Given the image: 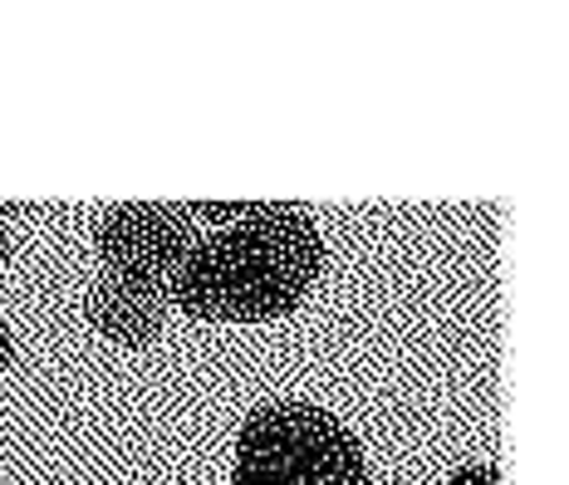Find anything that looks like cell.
I'll return each instance as SVG.
<instances>
[{"label":"cell","mask_w":569,"mask_h":485,"mask_svg":"<svg viewBox=\"0 0 569 485\" xmlns=\"http://www.w3.org/2000/svg\"><path fill=\"white\" fill-rule=\"evenodd\" d=\"M197 221L187 216V206L172 201H123L109 206L93 226V251L103 260V275L142 280V285L168 290L177 265L197 245Z\"/></svg>","instance_id":"3957f363"},{"label":"cell","mask_w":569,"mask_h":485,"mask_svg":"<svg viewBox=\"0 0 569 485\" xmlns=\"http://www.w3.org/2000/svg\"><path fill=\"white\" fill-rule=\"evenodd\" d=\"M325 270V235L290 201H251L241 216L197 235L168 280V300L192 319L270 324L300 310Z\"/></svg>","instance_id":"6da1fadb"},{"label":"cell","mask_w":569,"mask_h":485,"mask_svg":"<svg viewBox=\"0 0 569 485\" xmlns=\"http://www.w3.org/2000/svg\"><path fill=\"white\" fill-rule=\"evenodd\" d=\"M231 485H369V461L325 407L266 402L236 432Z\"/></svg>","instance_id":"7a4b0ae2"},{"label":"cell","mask_w":569,"mask_h":485,"mask_svg":"<svg viewBox=\"0 0 569 485\" xmlns=\"http://www.w3.org/2000/svg\"><path fill=\"white\" fill-rule=\"evenodd\" d=\"M6 260H10V211L0 206V270H6Z\"/></svg>","instance_id":"52a82bcc"},{"label":"cell","mask_w":569,"mask_h":485,"mask_svg":"<svg viewBox=\"0 0 569 485\" xmlns=\"http://www.w3.org/2000/svg\"><path fill=\"white\" fill-rule=\"evenodd\" d=\"M10 358H16V339H10L6 319H0V373H6V368H10Z\"/></svg>","instance_id":"8992f818"},{"label":"cell","mask_w":569,"mask_h":485,"mask_svg":"<svg viewBox=\"0 0 569 485\" xmlns=\"http://www.w3.org/2000/svg\"><path fill=\"white\" fill-rule=\"evenodd\" d=\"M447 485H501V471H496L491 461H486V466H461Z\"/></svg>","instance_id":"5b68a950"},{"label":"cell","mask_w":569,"mask_h":485,"mask_svg":"<svg viewBox=\"0 0 569 485\" xmlns=\"http://www.w3.org/2000/svg\"><path fill=\"white\" fill-rule=\"evenodd\" d=\"M84 314L118 348H148L162 334V324H168V290L142 285V280H123V275H103L89 290Z\"/></svg>","instance_id":"277c9868"}]
</instances>
